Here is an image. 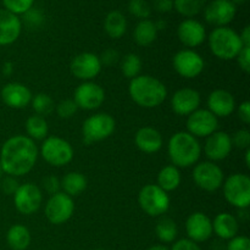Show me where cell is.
I'll list each match as a JSON object with an SVG mask.
<instances>
[{
  "label": "cell",
  "mask_w": 250,
  "mask_h": 250,
  "mask_svg": "<svg viewBox=\"0 0 250 250\" xmlns=\"http://www.w3.org/2000/svg\"><path fill=\"white\" fill-rule=\"evenodd\" d=\"M38 159V148L27 136H12L2 144L0 150V167L11 177L27 175Z\"/></svg>",
  "instance_id": "cell-1"
},
{
  "label": "cell",
  "mask_w": 250,
  "mask_h": 250,
  "mask_svg": "<svg viewBox=\"0 0 250 250\" xmlns=\"http://www.w3.org/2000/svg\"><path fill=\"white\" fill-rule=\"evenodd\" d=\"M128 93L137 105L146 109L158 107L167 97L165 84L160 80L149 75H139L131 80Z\"/></svg>",
  "instance_id": "cell-2"
},
{
  "label": "cell",
  "mask_w": 250,
  "mask_h": 250,
  "mask_svg": "<svg viewBox=\"0 0 250 250\" xmlns=\"http://www.w3.org/2000/svg\"><path fill=\"white\" fill-rule=\"evenodd\" d=\"M168 156L176 167H189L198 163L202 154L199 142L188 132H177L168 141Z\"/></svg>",
  "instance_id": "cell-3"
},
{
  "label": "cell",
  "mask_w": 250,
  "mask_h": 250,
  "mask_svg": "<svg viewBox=\"0 0 250 250\" xmlns=\"http://www.w3.org/2000/svg\"><path fill=\"white\" fill-rule=\"evenodd\" d=\"M211 53L220 60H233L243 49L241 37L229 27H216L209 36Z\"/></svg>",
  "instance_id": "cell-4"
},
{
  "label": "cell",
  "mask_w": 250,
  "mask_h": 250,
  "mask_svg": "<svg viewBox=\"0 0 250 250\" xmlns=\"http://www.w3.org/2000/svg\"><path fill=\"white\" fill-rule=\"evenodd\" d=\"M138 203L146 215L158 217L170 208V197L158 185H146L139 190Z\"/></svg>",
  "instance_id": "cell-5"
},
{
  "label": "cell",
  "mask_w": 250,
  "mask_h": 250,
  "mask_svg": "<svg viewBox=\"0 0 250 250\" xmlns=\"http://www.w3.org/2000/svg\"><path fill=\"white\" fill-rule=\"evenodd\" d=\"M115 128H116V122L111 115L105 112L92 115L83 122V141L85 144L104 141L114 133Z\"/></svg>",
  "instance_id": "cell-6"
},
{
  "label": "cell",
  "mask_w": 250,
  "mask_h": 250,
  "mask_svg": "<svg viewBox=\"0 0 250 250\" xmlns=\"http://www.w3.org/2000/svg\"><path fill=\"white\" fill-rule=\"evenodd\" d=\"M225 199L237 209H247L250 205V178L244 173L231 175L222 185Z\"/></svg>",
  "instance_id": "cell-7"
},
{
  "label": "cell",
  "mask_w": 250,
  "mask_h": 250,
  "mask_svg": "<svg viewBox=\"0 0 250 250\" xmlns=\"http://www.w3.org/2000/svg\"><path fill=\"white\" fill-rule=\"evenodd\" d=\"M41 155L49 165L61 167L72 161L75 151L72 146L60 137H46L41 148Z\"/></svg>",
  "instance_id": "cell-8"
},
{
  "label": "cell",
  "mask_w": 250,
  "mask_h": 250,
  "mask_svg": "<svg viewBox=\"0 0 250 250\" xmlns=\"http://www.w3.org/2000/svg\"><path fill=\"white\" fill-rule=\"evenodd\" d=\"M194 183L205 192H215L222 187L225 180L224 171L212 161H203L193 170Z\"/></svg>",
  "instance_id": "cell-9"
},
{
  "label": "cell",
  "mask_w": 250,
  "mask_h": 250,
  "mask_svg": "<svg viewBox=\"0 0 250 250\" xmlns=\"http://www.w3.org/2000/svg\"><path fill=\"white\" fill-rule=\"evenodd\" d=\"M75 211L72 197L63 192L55 193L49 198L45 204V216L53 225H62L71 219Z\"/></svg>",
  "instance_id": "cell-10"
},
{
  "label": "cell",
  "mask_w": 250,
  "mask_h": 250,
  "mask_svg": "<svg viewBox=\"0 0 250 250\" xmlns=\"http://www.w3.org/2000/svg\"><path fill=\"white\" fill-rule=\"evenodd\" d=\"M173 68L181 77L192 78L198 77L204 71V59L192 49H183L176 53L172 60Z\"/></svg>",
  "instance_id": "cell-11"
},
{
  "label": "cell",
  "mask_w": 250,
  "mask_h": 250,
  "mask_svg": "<svg viewBox=\"0 0 250 250\" xmlns=\"http://www.w3.org/2000/svg\"><path fill=\"white\" fill-rule=\"evenodd\" d=\"M42 200V190L38 186L31 182L19 186L14 193L15 208L22 215L34 214L41 208Z\"/></svg>",
  "instance_id": "cell-12"
},
{
  "label": "cell",
  "mask_w": 250,
  "mask_h": 250,
  "mask_svg": "<svg viewBox=\"0 0 250 250\" xmlns=\"http://www.w3.org/2000/svg\"><path fill=\"white\" fill-rule=\"evenodd\" d=\"M187 132L194 136L195 138H204L209 137L214 132H216L219 126V120L212 112L208 109H198L187 119Z\"/></svg>",
  "instance_id": "cell-13"
},
{
  "label": "cell",
  "mask_w": 250,
  "mask_h": 250,
  "mask_svg": "<svg viewBox=\"0 0 250 250\" xmlns=\"http://www.w3.org/2000/svg\"><path fill=\"white\" fill-rule=\"evenodd\" d=\"M105 100V92L103 87L94 82H83L77 87L73 95V102L78 109L95 110L103 105Z\"/></svg>",
  "instance_id": "cell-14"
},
{
  "label": "cell",
  "mask_w": 250,
  "mask_h": 250,
  "mask_svg": "<svg viewBox=\"0 0 250 250\" xmlns=\"http://www.w3.org/2000/svg\"><path fill=\"white\" fill-rule=\"evenodd\" d=\"M102 66L98 55L93 53H81L72 59L70 70L76 78L88 82L99 75Z\"/></svg>",
  "instance_id": "cell-15"
},
{
  "label": "cell",
  "mask_w": 250,
  "mask_h": 250,
  "mask_svg": "<svg viewBox=\"0 0 250 250\" xmlns=\"http://www.w3.org/2000/svg\"><path fill=\"white\" fill-rule=\"evenodd\" d=\"M237 7L231 0H212L204 9L207 22L216 27H225L233 21Z\"/></svg>",
  "instance_id": "cell-16"
},
{
  "label": "cell",
  "mask_w": 250,
  "mask_h": 250,
  "mask_svg": "<svg viewBox=\"0 0 250 250\" xmlns=\"http://www.w3.org/2000/svg\"><path fill=\"white\" fill-rule=\"evenodd\" d=\"M231 136L227 132L216 131L209 137L204 146V153L210 161H221L229 155L232 150Z\"/></svg>",
  "instance_id": "cell-17"
},
{
  "label": "cell",
  "mask_w": 250,
  "mask_h": 250,
  "mask_svg": "<svg viewBox=\"0 0 250 250\" xmlns=\"http://www.w3.org/2000/svg\"><path fill=\"white\" fill-rule=\"evenodd\" d=\"M186 232H187L188 239L190 241L195 243L205 242L214 233L212 221L208 215L203 212H194L186 221Z\"/></svg>",
  "instance_id": "cell-18"
},
{
  "label": "cell",
  "mask_w": 250,
  "mask_h": 250,
  "mask_svg": "<svg viewBox=\"0 0 250 250\" xmlns=\"http://www.w3.org/2000/svg\"><path fill=\"white\" fill-rule=\"evenodd\" d=\"M0 95L4 104L11 109H23L31 103L32 97H33L28 87L19 82L5 84Z\"/></svg>",
  "instance_id": "cell-19"
},
{
  "label": "cell",
  "mask_w": 250,
  "mask_h": 250,
  "mask_svg": "<svg viewBox=\"0 0 250 250\" xmlns=\"http://www.w3.org/2000/svg\"><path fill=\"white\" fill-rule=\"evenodd\" d=\"M172 110L180 116H188L200 106V94L192 88L178 89L171 99Z\"/></svg>",
  "instance_id": "cell-20"
},
{
  "label": "cell",
  "mask_w": 250,
  "mask_h": 250,
  "mask_svg": "<svg viewBox=\"0 0 250 250\" xmlns=\"http://www.w3.org/2000/svg\"><path fill=\"white\" fill-rule=\"evenodd\" d=\"M177 36L181 43L188 48H195L204 43L207 38L205 27L199 21L187 19L180 23L177 28Z\"/></svg>",
  "instance_id": "cell-21"
},
{
  "label": "cell",
  "mask_w": 250,
  "mask_h": 250,
  "mask_svg": "<svg viewBox=\"0 0 250 250\" xmlns=\"http://www.w3.org/2000/svg\"><path fill=\"white\" fill-rule=\"evenodd\" d=\"M22 23L17 15L0 9V46L10 45L19 39Z\"/></svg>",
  "instance_id": "cell-22"
},
{
  "label": "cell",
  "mask_w": 250,
  "mask_h": 250,
  "mask_svg": "<svg viewBox=\"0 0 250 250\" xmlns=\"http://www.w3.org/2000/svg\"><path fill=\"white\" fill-rule=\"evenodd\" d=\"M236 109L233 94L225 89H216L208 97V110L216 117H227Z\"/></svg>",
  "instance_id": "cell-23"
},
{
  "label": "cell",
  "mask_w": 250,
  "mask_h": 250,
  "mask_svg": "<svg viewBox=\"0 0 250 250\" xmlns=\"http://www.w3.org/2000/svg\"><path fill=\"white\" fill-rule=\"evenodd\" d=\"M137 148L146 154H154L163 146V136L158 129L153 127H143L137 131L134 137Z\"/></svg>",
  "instance_id": "cell-24"
},
{
  "label": "cell",
  "mask_w": 250,
  "mask_h": 250,
  "mask_svg": "<svg viewBox=\"0 0 250 250\" xmlns=\"http://www.w3.org/2000/svg\"><path fill=\"white\" fill-rule=\"evenodd\" d=\"M239 225L236 217L229 212H221L212 221V232L221 239H232L238 233Z\"/></svg>",
  "instance_id": "cell-25"
},
{
  "label": "cell",
  "mask_w": 250,
  "mask_h": 250,
  "mask_svg": "<svg viewBox=\"0 0 250 250\" xmlns=\"http://www.w3.org/2000/svg\"><path fill=\"white\" fill-rule=\"evenodd\" d=\"M104 29L110 38H121L127 31V20L125 15L119 10L110 11L105 17Z\"/></svg>",
  "instance_id": "cell-26"
},
{
  "label": "cell",
  "mask_w": 250,
  "mask_h": 250,
  "mask_svg": "<svg viewBox=\"0 0 250 250\" xmlns=\"http://www.w3.org/2000/svg\"><path fill=\"white\" fill-rule=\"evenodd\" d=\"M6 242L12 250H26L31 244L29 229L23 225H14L7 231Z\"/></svg>",
  "instance_id": "cell-27"
},
{
  "label": "cell",
  "mask_w": 250,
  "mask_h": 250,
  "mask_svg": "<svg viewBox=\"0 0 250 250\" xmlns=\"http://www.w3.org/2000/svg\"><path fill=\"white\" fill-rule=\"evenodd\" d=\"M60 185L63 193H66L70 197H77L81 193L84 192L88 182L87 178H85V176L83 173L72 171V172H68L63 176Z\"/></svg>",
  "instance_id": "cell-28"
},
{
  "label": "cell",
  "mask_w": 250,
  "mask_h": 250,
  "mask_svg": "<svg viewBox=\"0 0 250 250\" xmlns=\"http://www.w3.org/2000/svg\"><path fill=\"white\" fill-rule=\"evenodd\" d=\"M133 37L138 45H150L153 42H155L156 37H158V28L155 26V22L148 19L141 20L134 28Z\"/></svg>",
  "instance_id": "cell-29"
},
{
  "label": "cell",
  "mask_w": 250,
  "mask_h": 250,
  "mask_svg": "<svg viewBox=\"0 0 250 250\" xmlns=\"http://www.w3.org/2000/svg\"><path fill=\"white\" fill-rule=\"evenodd\" d=\"M181 181L182 177L180 170L173 165L165 166L158 173V186L166 193L177 189L181 185Z\"/></svg>",
  "instance_id": "cell-30"
},
{
  "label": "cell",
  "mask_w": 250,
  "mask_h": 250,
  "mask_svg": "<svg viewBox=\"0 0 250 250\" xmlns=\"http://www.w3.org/2000/svg\"><path fill=\"white\" fill-rule=\"evenodd\" d=\"M26 132L33 141H42L48 136V122L45 117L39 115H31L26 121Z\"/></svg>",
  "instance_id": "cell-31"
},
{
  "label": "cell",
  "mask_w": 250,
  "mask_h": 250,
  "mask_svg": "<svg viewBox=\"0 0 250 250\" xmlns=\"http://www.w3.org/2000/svg\"><path fill=\"white\" fill-rule=\"evenodd\" d=\"M155 232L159 241H161L163 243H171L177 237V225L170 217H163L156 225Z\"/></svg>",
  "instance_id": "cell-32"
},
{
  "label": "cell",
  "mask_w": 250,
  "mask_h": 250,
  "mask_svg": "<svg viewBox=\"0 0 250 250\" xmlns=\"http://www.w3.org/2000/svg\"><path fill=\"white\" fill-rule=\"evenodd\" d=\"M207 0H173V7L182 16L192 19L204 9Z\"/></svg>",
  "instance_id": "cell-33"
},
{
  "label": "cell",
  "mask_w": 250,
  "mask_h": 250,
  "mask_svg": "<svg viewBox=\"0 0 250 250\" xmlns=\"http://www.w3.org/2000/svg\"><path fill=\"white\" fill-rule=\"evenodd\" d=\"M31 103L36 115H39V116H49L55 110L53 98L45 93H38L37 95L32 97Z\"/></svg>",
  "instance_id": "cell-34"
},
{
  "label": "cell",
  "mask_w": 250,
  "mask_h": 250,
  "mask_svg": "<svg viewBox=\"0 0 250 250\" xmlns=\"http://www.w3.org/2000/svg\"><path fill=\"white\" fill-rule=\"evenodd\" d=\"M142 70V60L139 55L129 53L124 56L121 62V71L125 77L133 80L134 77L139 76Z\"/></svg>",
  "instance_id": "cell-35"
},
{
  "label": "cell",
  "mask_w": 250,
  "mask_h": 250,
  "mask_svg": "<svg viewBox=\"0 0 250 250\" xmlns=\"http://www.w3.org/2000/svg\"><path fill=\"white\" fill-rule=\"evenodd\" d=\"M129 14L141 20H146L151 14V6L146 0H129Z\"/></svg>",
  "instance_id": "cell-36"
},
{
  "label": "cell",
  "mask_w": 250,
  "mask_h": 250,
  "mask_svg": "<svg viewBox=\"0 0 250 250\" xmlns=\"http://www.w3.org/2000/svg\"><path fill=\"white\" fill-rule=\"evenodd\" d=\"M4 4L5 10L12 12L15 15L26 14L28 10L32 9L34 4V0H1Z\"/></svg>",
  "instance_id": "cell-37"
},
{
  "label": "cell",
  "mask_w": 250,
  "mask_h": 250,
  "mask_svg": "<svg viewBox=\"0 0 250 250\" xmlns=\"http://www.w3.org/2000/svg\"><path fill=\"white\" fill-rule=\"evenodd\" d=\"M78 107L73 99H65L56 105V112L61 119H71L77 112Z\"/></svg>",
  "instance_id": "cell-38"
},
{
  "label": "cell",
  "mask_w": 250,
  "mask_h": 250,
  "mask_svg": "<svg viewBox=\"0 0 250 250\" xmlns=\"http://www.w3.org/2000/svg\"><path fill=\"white\" fill-rule=\"evenodd\" d=\"M231 141L232 146L247 150L250 148V132L248 129H239L231 137Z\"/></svg>",
  "instance_id": "cell-39"
},
{
  "label": "cell",
  "mask_w": 250,
  "mask_h": 250,
  "mask_svg": "<svg viewBox=\"0 0 250 250\" xmlns=\"http://www.w3.org/2000/svg\"><path fill=\"white\" fill-rule=\"evenodd\" d=\"M226 250H250V241L246 236H236L229 239Z\"/></svg>",
  "instance_id": "cell-40"
},
{
  "label": "cell",
  "mask_w": 250,
  "mask_h": 250,
  "mask_svg": "<svg viewBox=\"0 0 250 250\" xmlns=\"http://www.w3.org/2000/svg\"><path fill=\"white\" fill-rule=\"evenodd\" d=\"M237 61L243 72L249 73L250 72V46H243L241 53L237 56Z\"/></svg>",
  "instance_id": "cell-41"
},
{
  "label": "cell",
  "mask_w": 250,
  "mask_h": 250,
  "mask_svg": "<svg viewBox=\"0 0 250 250\" xmlns=\"http://www.w3.org/2000/svg\"><path fill=\"white\" fill-rule=\"evenodd\" d=\"M43 186L44 188H45L46 192L50 193L51 195L60 192V188H61L60 181H59V178L55 177V176H48V177L44 178Z\"/></svg>",
  "instance_id": "cell-42"
},
{
  "label": "cell",
  "mask_w": 250,
  "mask_h": 250,
  "mask_svg": "<svg viewBox=\"0 0 250 250\" xmlns=\"http://www.w3.org/2000/svg\"><path fill=\"white\" fill-rule=\"evenodd\" d=\"M119 53H117L116 50H114V49H107V50H105L104 53L102 54V56H100L99 59L102 65L111 66L119 61Z\"/></svg>",
  "instance_id": "cell-43"
},
{
  "label": "cell",
  "mask_w": 250,
  "mask_h": 250,
  "mask_svg": "<svg viewBox=\"0 0 250 250\" xmlns=\"http://www.w3.org/2000/svg\"><path fill=\"white\" fill-rule=\"evenodd\" d=\"M170 250H202V249L199 248L198 243H195V242L190 241V239L188 238H185L176 242V243L172 246V249Z\"/></svg>",
  "instance_id": "cell-44"
},
{
  "label": "cell",
  "mask_w": 250,
  "mask_h": 250,
  "mask_svg": "<svg viewBox=\"0 0 250 250\" xmlns=\"http://www.w3.org/2000/svg\"><path fill=\"white\" fill-rule=\"evenodd\" d=\"M238 116L242 122H244L246 125L250 124V103L249 102L241 103V105L238 106Z\"/></svg>",
  "instance_id": "cell-45"
},
{
  "label": "cell",
  "mask_w": 250,
  "mask_h": 250,
  "mask_svg": "<svg viewBox=\"0 0 250 250\" xmlns=\"http://www.w3.org/2000/svg\"><path fill=\"white\" fill-rule=\"evenodd\" d=\"M153 6L156 11L165 14V12H168L172 10L173 0H154Z\"/></svg>",
  "instance_id": "cell-46"
},
{
  "label": "cell",
  "mask_w": 250,
  "mask_h": 250,
  "mask_svg": "<svg viewBox=\"0 0 250 250\" xmlns=\"http://www.w3.org/2000/svg\"><path fill=\"white\" fill-rule=\"evenodd\" d=\"M2 190H4L6 194H14L15 192H16V189L19 188V183H17V181L15 180L14 177H7L5 178L4 181H2Z\"/></svg>",
  "instance_id": "cell-47"
},
{
  "label": "cell",
  "mask_w": 250,
  "mask_h": 250,
  "mask_svg": "<svg viewBox=\"0 0 250 250\" xmlns=\"http://www.w3.org/2000/svg\"><path fill=\"white\" fill-rule=\"evenodd\" d=\"M239 37H241V41L244 46H250V27L249 26L244 27V29L242 31V33L239 34Z\"/></svg>",
  "instance_id": "cell-48"
},
{
  "label": "cell",
  "mask_w": 250,
  "mask_h": 250,
  "mask_svg": "<svg viewBox=\"0 0 250 250\" xmlns=\"http://www.w3.org/2000/svg\"><path fill=\"white\" fill-rule=\"evenodd\" d=\"M12 72H14V65L11 62H5L2 66V73L5 76H10Z\"/></svg>",
  "instance_id": "cell-49"
},
{
  "label": "cell",
  "mask_w": 250,
  "mask_h": 250,
  "mask_svg": "<svg viewBox=\"0 0 250 250\" xmlns=\"http://www.w3.org/2000/svg\"><path fill=\"white\" fill-rule=\"evenodd\" d=\"M148 250H170V249L165 246H161V244H156V246L150 247Z\"/></svg>",
  "instance_id": "cell-50"
},
{
  "label": "cell",
  "mask_w": 250,
  "mask_h": 250,
  "mask_svg": "<svg viewBox=\"0 0 250 250\" xmlns=\"http://www.w3.org/2000/svg\"><path fill=\"white\" fill-rule=\"evenodd\" d=\"M246 165L247 167H250V148L246 150Z\"/></svg>",
  "instance_id": "cell-51"
},
{
  "label": "cell",
  "mask_w": 250,
  "mask_h": 250,
  "mask_svg": "<svg viewBox=\"0 0 250 250\" xmlns=\"http://www.w3.org/2000/svg\"><path fill=\"white\" fill-rule=\"evenodd\" d=\"M232 2H233L234 5H239V4H243V2H246L247 0H231Z\"/></svg>",
  "instance_id": "cell-52"
},
{
  "label": "cell",
  "mask_w": 250,
  "mask_h": 250,
  "mask_svg": "<svg viewBox=\"0 0 250 250\" xmlns=\"http://www.w3.org/2000/svg\"><path fill=\"white\" fill-rule=\"evenodd\" d=\"M97 250H106V249H97Z\"/></svg>",
  "instance_id": "cell-53"
}]
</instances>
